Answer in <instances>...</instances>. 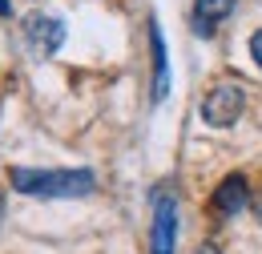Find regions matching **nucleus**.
<instances>
[{
	"mask_svg": "<svg viewBox=\"0 0 262 254\" xmlns=\"http://www.w3.org/2000/svg\"><path fill=\"white\" fill-rule=\"evenodd\" d=\"M8 182L16 194L29 198H85L97 186L93 170H25V165H12Z\"/></svg>",
	"mask_w": 262,
	"mask_h": 254,
	"instance_id": "1",
	"label": "nucleus"
},
{
	"mask_svg": "<svg viewBox=\"0 0 262 254\" xmlns=\"http://www.w3.org/2000/svg\"><path fill=\"white\" fill-rule=\"evenodd\" d=\"M149 206H154L149 254H173V246H178V194L169 190V182H162L149 194Z\"/></svg>",
	"mask_w": 262,
	"mask_h": 254,
	"instance_id": "2",
	"label": "nucleus"
},
{
	"mask_svg": "<svg viewBox=\"0 0 262 254\" xmlns=\"http://www.w3.org/2000/svg\"><path fill=\"white\" fill-rule=\"evenodd\" d=\"M242 105H246L242 85H218V89H210L206 101H202V121H206V125H214V129H226V125L238 121Z\"/></svg>",
	"mask_w": 262,
	"mask_h": 254,
	"instance_id": "3",
	"label": "nucleus"
},
{
	"mask_svg": "<svg viewBox=\"0 0 262 254\" xmlns=\"http://www.w3.org/2000/svg\"><path fill=\"white\" fill-rule=\"evenodd\" d=\"M20 29H25V40H29V49L36 57H53L65 45V20H57L49 12H29Z\"/></svg>",
	"mask_w": 262,
	"mask_h": 254,
	"instance_id": "4",
	"label": "nucleus"
},
{
	"mask_svg": "<svg viewBox=\"0 0 262 254\" xmlns=\"http://www.w3.org/2000/svg\"><path fill=\"white\" fill-rule=\"evenodd\" d=\"M246 206H250V182H246L242 174H226L222 186L210 198V210L222 214V218H230V214H242Z\"/></svg>",
	"mask_w": 262,
	"mask_h": 254,
	"instance_id": "5",
	"label": "nucleus"
},
{
	"mask_svg": "<svg viewBox=\"0 0 262 254\" xmlns=\"http://www.w3.org/2000/svg\"><path fill=\"white\" fill-rule=\"evenodd\" d=\"M230 12H234V0H194V32L214 36L218 20H226Z\"/></svg>",
	"mask_w": 262,
	"mask_h": 254,
	"instance_id": "6",
	"label": "nucleus"
},
{
	"mask_svg": "<svg viewBox=\"0 0 262 254\" xmlns=\"http://www.w3.org/2000/svg\"><path fill=\"white\" fill-rule=\"evenodd\" d=\"M149 49H154V101L169 93V61H165V40L158 20H149Z\"/></svg>",
	"mask_w": 262,
	"mask_h": 254,
	"instance_id": "7",
	"label": "nucleus"
},
{
	"mask_svg": "<svg viewBox=\"0 0 262 254\" xmlns=\"http://www.w3.org/2000/svg\"><path fill=\"white\" fill-rule=\"evenodd\" d=\"M250 57H254V65L262 69V29L254 32V36H250Z\"/></svg>",
	"mask_w": 262,
	"mask_h": 254,
	"instance_id": "8",
	"label": "nucleus"
},
{
	"mask_svg": "<svg viewBox=\"0 0 262 254\" xmlns=\"http://www.w3.org/2000/svg\"><path fill=\"white\" fill-rule=\"evenodd\" d=\"M0 16H12V0H0Z\"/></svg>",
	"mask_w": 262,
	"mask_h": 254,
	"instance_id": "9",
	"label": "nucleus"
},
{
	"mask_svg": "<svg viewBox=\"0 0 262 254\" xmlns=\"http://www.w3.org/2000/svg\"><path fill=\"white\" fill-rule=\"evenodd\" d=\"M194 254H222V250H218V246H198Z\"/></svg>",
	"mask_w": 262,
	"mask_h": 254,
	"instance_id": "10",
	"label": "nucleus"
},
{
	"mask_svg": "<svg viewBox=\"0 0 262 254\" xmlns=\"http://www.w3.org/2000/svg\"><path fill=\"white\" fill-rule=\"evenodd\" d=\"M254 214H258V222H262V198H258V202H254Z\"/></svg>",
	"mask_w": 262,
	"mask_h": 254,
	"instance_id": "11",
	"label": "nucleus"
},
{
	"mask_svg": "<svg viewBox=\"0 0 262 254\" xmlns=\"http://www.w3.org/2000/svg\"><path fill=\"white\" fill-rule=\"evenodd\" d=\"M0 226H4V194H0Z\"/></svg>",
	"mask_w": 262,
	"mask_h": 254,
	"instance_id": "12",
	"label": "nucleus"
}]
</instances>
